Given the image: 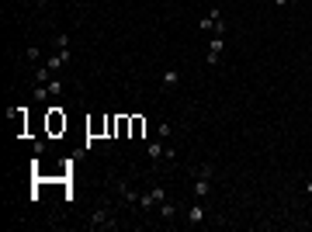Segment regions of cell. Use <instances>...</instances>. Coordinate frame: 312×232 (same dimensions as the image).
Wrapping results in <instances>:
<instances>
[{
    "mask_svg": "<svg viewBox=\"0 0 312 232\" xmlns=\"http://www.w3.org/2000/svg\"><path fill=\"white\" fill-rule=\"evenodd\" d=\"M90 229H118V215L108 205H101V208L90 212Z\"/></svg>",
    "mask_w": 312,
    "mask_h": 232,
    "instance_id": "6da1fadb",
    "label": "cell"
},
{
    "mask_svg": "<svg viewBox=\"0 0 312 232\" xmlns=\"http://www.w3.org/2000/svg\"><path fill=\"white\" fill-rule=\"evenodd\" d=\"M45 132H49V135H63V132H66V115H63L59 104L49 108V115H45Z\"/></svg>",
    "mask_w": 312,
    "mask_h": 232,
    "instance_id": "7a4b0ae2",
    "label": "cell"
},
{
    "mask_svg": "<svg viewBox=\"0 0 312 232\" xmlns=\"http://www.w3.org/2000/svg\"><path fill=\"white\" fill-rule=\"evenodd\" d=\"M163 201H166V191L156 184V187H150V191H143V198H139V208H143V212H153L156 205H163Z\"/></svg>",
    "mask_w": 312,
    "mask_h": 232,
    "instance_id": "3957f363",
    "label": "cell"
},
{
    "mask_svg": "<svg viewBox=\"0 0 312 232\" xmlns=\"http://www.w3.org/2000/svg\"><path fill=\"white\" fill-rule=\"evenodd\" d=\"M201 31H208V35H226V21H222V10L215 7L208 17H201Z\"/></svg>",
    "mask_w": 312,
    "mask_h": 232,
    "instance_id": "277c9868",
    "label": "cell"
},
{
    "mask_svg": "<svg viewBox=\"0 0 312 232\" xmlns=\"http://www.w3.org/2000/svg\"><path fill=\"white\" fill-rule=\"evenodd\" d=\"M222 49H226V35H212V42H208V66H219L222 63Z\"/></svg>",
    "mask_w": 312,
    "mask_h": 232,
    "instance_id": "5b68a950",
    "label": "cell"
},
{
    "mask_svg": "<svg viewBox=\"0 0 312 232\" xmlns=\"http://www.w3.org/2000/svg\"><path fill=\"white\" fill-rule=\"evenodd\" d=\"M146 156H150L153 163H159V159H173V149H166L163 139H150V142H146Z\"/></svg>",
    "mask_w": 312,
    "mask_h": 232,
    "instance_id": "8992f818",
    "label": "cell"
},
{
    "mask_svg": "<svg viewBox=\"0 0 312 232\" xmlns=\"http://www.w3.org/2000/svg\"><path fill=\"white\" fill-rule=\"evenodd\" d=\"M70 59H73V56H70V49H63V52H52V56L45 59V66H49L52 73H59V70H63V66L70 63Z\"/></svg>",
    "mask_w": 312,
    "mask_h": 232,
    "instance_id": "52a82bcc",
    "label": "cell"
},
{
    "mask_svg": "<svg viewBox=\"0 0 312 232\" xmlns=\"http://www.w3.org/2000/svg\"><path fill=\"white\" fill-rule=\"evenodd\" d=\"M187 222H191V226H201V222H205V205H201V198H194V201L187 205Z\"/></svg>",
    "mask_w": 312,
    "mask_h": 232,
    "instance_id": "ba28073f",
    "label": "cell"
},
{
    "mask_svg": "<svg viewBox=\"0 0 312 232\" xmlns=\"http://www.w3.org/2000/svg\"><path fill=\"white\" fill-rule=\"evenodd\" d=\"M177 83H180V73H177L173 66H166V70L159 73V87H163V90H177Z\"/></svg>",
    "mask_w": 312,
    "mask_h": 232,
    "instance_id": "9c48e42d",
    "label": "cell"
},
{
    "mask_svg": "<svg viewBox=\"0 0 312 232\" xmlns=\"http://www.w3.org/2000/svg\"><path fill=\"white\" fill-rule=\"evenodd\" d=\"M118 194H122V201H125V205H139V198H143V194H139L129 180H122V184H118Z\"/></svg>",
    "mask_w": 312,
    "mask_h": 232,
    "instance_id": "30bf717a",
    "label": "cell"
},
{
    "mask_svg": "<svg viewBox=\"0 0 312 232\" xmlns=\"http://www.w3.org/2000/svg\"><path fill=\"white\" fill-rule=\"evenodd\" d=\"M191 194H194V198H205V194H212V180H205V177H194V187H191Z\"/></svg>",
    "mask_w": 312,
    "mask_h": 232,
    "instance_id": "8fae6325",
    "label": "cell"
},
{
    "mask_svg": "<svg viewBox=\"0 0 312 232\" xmlns=\"http://www.w3.org/2000/svg\"><path fill=\"white\" fill-rule=\"evenodd\" d=\"M143 135H146V118L132 115V135H129V139H143Z\"/></svg>",
    "mask_w": 312,
    "mask_h": 232,
    "instance_id": "7c38bea8",
    "label": "cell"
},
{
    "mask_svg": "<svg viewBox=\"0 0 312 232\" xmlns=\"http://www.w3.org/2000/svg\"><path fill=\"white\" fill-rule=\"evenodd\" d=\"M49 80H52V70H49L45 63H42V66H35V83H49Z\"/></svg>",
    "mask_w": 312,
    "mask_h": 232,
    "instance_id": "4fadbf2b",
    "label": "cell"
},
{
    "mask_svg": "<svg viewBox=\"0 0 312 232\" xmlns=\"http://www.w3.org/2000/svg\"><path fill=\"white\" fill-rule=\"evenodd\" d=\"M194 177H205V180H212V177H215V166H212V163H201V166L194 170Z\"/></svg>",
    "mask_w": 312,
    "mask_h": 232,
    "instance_id": "5bb4252c",
    "label": "cell"
},
{
    "mask_svg": "<svg viewBox=\"0 0 312 232\" xmlns=\"http://www.w3.org/2000/svg\"><path fill=\"white\" fill-rule=\"evenodd\" d=\"M159 215H163L166 222H170V219H177V205H170V201H163V205H159Z\"/></svg>",
    "mask_w": 312,
    "mask_h": 232,
    "instance_id": "9a60e30c",
    "label": "cell"
},
{
    "mask_svg": "<svg viewBox=\"0 0 312 232\" xmlns=\"http://www.w3.org/2000/svg\"><path fill=\"white\" fill-rule=\"evenodd\" d=\"M170 132H173L170 121H159V125H156V139H170Z\"/></svg>",
    "mask_w": 312,
    "mask_h": 232,
    "instance_id": "2e32d148",
    "label": "cell"
},
{
    "mask_svg": "<svg viewBox=\"0 0 312 232\" xmlns=\"http://www.w3.org/2000/svg\"><path fill=\"white\" fill-rule=\"evenodd\" d=\"M52 45H56V52H63V49H70V35H56V42H52Z\"/></svg>",
    "mask_w": 312,
    "mask_h": 232,
    "instance_id": "e0dca14e",
    "label": "cell"
},
{
    "mask_svg": "<svg viewBox=\"0 0 312 232\" xmlns=\"http://www.w3.org/2000/svg\"><path fill=\"white\" fill-rule=\"evenodd\" d=\"M28 63H35V66L42 63V49H38V45H31V49H28Z\"/></svg>",
    "mask_w": 312,
    "mask_h": 232,
    "instance_id": "ac0fdd59",
    "label": "cell"
},
{
    "mask_svg": "<svg viewBox=\"0 0 312 232\" xmlns=\"http://www.w3.org/2000/svg\"><path fill=\"white\" fill-rule=\"evenodd\" d=\"M292 3H299V0H274V7H292Z\"/></svg>",
    "mask_w": 312,
    "mask_h": 232,
    "instance_id": "d6986e66",
    "label": "cell"
},
{
    "mask_svg": "<svg viewBox=\"0 0 312 232\" xmlns=\"http://www.w3.org/2000/svg\"><path fill=\"white\" fill-rule=\"evenodd\" d=\"M306 194H312V177H309V180H306Z\"/></svg>",
    "mask_w": 312,
    "mask_h": 232,
    "instance_id": "ffe728a7",
    "label": "cell"
},
{
    "mask_svg": "<svg viewBox=\"0 0 312 232\" xmlns=\"http://www.w3.org/2000/svg\"><path fill=\"white\" fill-rule=\"evenodd\" d=\"M35 3H42V7H45V3H49V0H35Z\"/></svg>",
    "mask_w": 312,
    "mask_h": 232,
    "instance_id": "44dd1931",
    "label": "cell"
}]
</instances>
